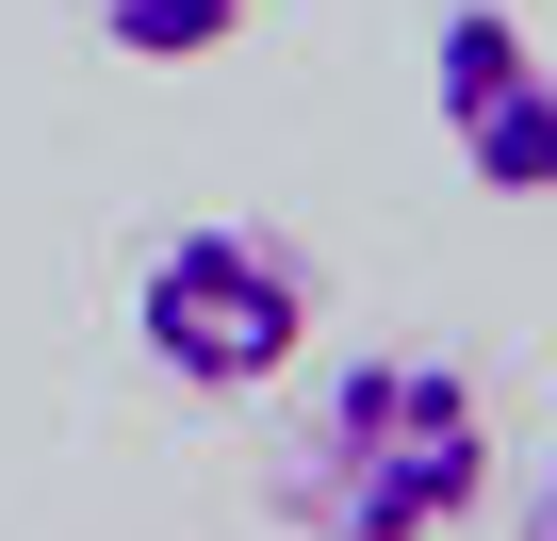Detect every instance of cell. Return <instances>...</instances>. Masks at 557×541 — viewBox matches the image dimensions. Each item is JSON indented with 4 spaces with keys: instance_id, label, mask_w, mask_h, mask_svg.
Listing matches in <instances>:
<instances>
[{
    "instance_id": "obj_2",
    "label": "cell",
    "mask_w": 557,
    "mask_h": 541,
    "mask_svg": "<svg viewBox=\"0 0 557 541\" xmlns=\"http://www.w3.org/2000/svg\"><path fill=\"white\" fill-rule=\"evenodd\" d=\"M132 345L181 394H278L296 345H312V246L296 230H246V213L164 230L148 280H132Z\"/></svg>"
},
{
    "instance_id": "obj_4",
    "label": "cell",
    "mask_w": 557,
    "mask_h": 541,
    "mask_svg": "<svg viewBox=\"0 0 557 541\" xmlns=\"http://www.w3.org/2000/svg\"><path fill=\"white\" fill-rule=\"evenodd\" d=\"M83 17H99L132 66H213V50L246 34V0H83Z\"/></svg>"
},
{
    "instance_id": "obj_3",
    "label": "cell",
    "mask_w": 557,
    "mask_h": 541,
    "mask_svg": "<svg viewBox=\"0 0 557 541\" xmlns=\"http://www.w3.org/2000/svg\"><path fill=\"white\" fill-rule=\"evenodd\" d=\"M426 99H443V148L475 197H557V66L508 0H443L426 34Z\"/></svg>"
},
{
    "instance_id": "obj_1",
    "label": "cell",
    "mask_w": 557,
    "mask_h": 541,
    "mask_svg": "<svg viewBox=\"0 0 557 541\" xmlns=\"http://www.w3.org/2000/svg\"><path fill=\"white\" fill-rule=\"evenodd\" d=\"M262 492H278V525H312V541H443L492 492V410H475L459 361L377 345V361H345L296 410V443H278Z\"/></svg>"
},
{
    "instance_id": "obj_5",
    "label": "cell",
    "mask_w": 557,
    "mask_h": 541,
    "mask_svg": "<svg viewBox=\"0 0 557 541\" xmlns=\"http://www.w3.org/2000/svg\"><path fill=\"white\" fill-rule=\"evenodd\" d=\"M524 541H557V443H541V492H524Z\"/></svg>"
}]
</instances>
